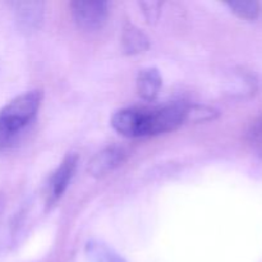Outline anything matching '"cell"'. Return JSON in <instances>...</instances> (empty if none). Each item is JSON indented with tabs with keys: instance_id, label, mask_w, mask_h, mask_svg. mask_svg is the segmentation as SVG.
Masks as SVG:
<instances>
[{
	"instance_id": "1",
	"label": "cell",
	"mask_w": 262,
	"mask_h": 262,
	"mask_svg": "<svg viewBox=\"0 0 262 262\" xmlns=\"http://www.w3.org/2000/svg\"><path fill=\"white\" fill-rule=\"evenodd\" d=\"M42 101V91L32 90L10 100L0 110V151H7L19 142L28 125L35 120Z\"/></svg>"
},
{
	"instance_id": "2",
	"label": "cell",
	"mask_w": 262,
	"mask_h": 262,
	"mask_svg": "<svg viewBox=\"0 0 262 262\" xmlns=\"http://www.w3.org/2000/svg\"><path fill=\"white\" fill-rule=\"evenodd\" d=\"M186 122V105L174 104L146 112V137L173 132Z\"/></svg>"
},
{
	"instance_id": "3",
	"label": "cell",
	"mask_w": 262,
	"mask_h": 262,
	"mask_svg": "<svg viewBox=\"0 0 262 262\" xmlns=\"http://www.w3.org/2000/svg\"><path fill=\"white\" fill-rule=\"evenodd\" d=\"M77 165H78V155L71 152L61 160L58 168L53 171V174L49 178L48 188H46V205H48V207L54 206L61 199V196L73 179Z\"/></svg>"
},
{
	"instance_id": "4",
	"label": "cell",
	"mask_w": 262,
	"mask_h": 262,
	"mask_svg": "<svg viewBox=\"0 0 262 262\" xmlns=\"http://www.w3.org/2000/svg\"><path fill=\"white\" fill-rule=\"evenodd\" d=\"M71 12L78 27L96 31L106 23L109 4L106 2H72Z\"/></svg>"
},
{
	"instance_id": "5",
	"label": "cell",
	"mask_w": 262,
	"mask_h": 262,
	"mask_svg": "<svg viewBox=\"0 0 262 262\" xmlns=\"http://www.w3.org/2000/svg\"><path fill=\"white\" fill-rule=\"evenodd\" d=\"M112 125L124 137H145L146 112L140 109H122L112 118Z\"/></svg>"
},
{
	"instance_id": "6",
	"label": "cell",
	"mask_w": 262,
	"mask_h": 262,
	"mask_svg": "<svg viewBox=\"0 0 262 262\" xmlns=\"http://www.w3.org/2000/svg\"><path fill=\"white\" fill-rule=\"evenodd\" d=\"M124 151L119 147H107L100 151L90 161V176L95 177V178H101V177L107 176L124 161Z\"/></svg>"
},
{
	"instance_id": "7",
	"label": "cell",
	"mask_w": 262,
	"mask_h": 262,
	"mask_svg": "<svg viewBox=\"0 0 262 262\" xmlns=\"http://www.w3.org/2000/svg\"><path fill=\"white\" fill-rule=\"evenodd\" d=\"M13 5L18 25L23 31L32 32L40 28L43 19L42 2H17Z\"/></svg>"
},
{
	"instance_id": "8",
	"label": "cell",
	"mask_w": 262,
	"mask_h": 262,
	"mask_svg": "<svg viewBox=\"0 0 262 262\" xmlns=\"http://www.w3.org/2000/svg\"><path fill=\"white\" fill-rule=\"evenodd\" d=\"M137 92L146 101H154L163 86V77L156 68H145L140 71L136 81Z\"/></svg>"
},
{
	"instance_id": "9",
	"label": "cell",
	"mask_w": 262,
	"mask_h": 262,
	"mask_svg": "<svg viewBox=\"0 0 262 262\" xmlns=\"http://www.w3.org/2000/svg\"><path fill=\"white\" fill-rule=\"evenodd\" d=\"M122 46L123 51L127 55H138V54H142L148 50L150 40L142 30L136 27L135 25L127 23L123 27Z\"/></svg>"
},
{
	"instance_id": "10",
	"label": "cell",
	"mask_w": 262,
	"mask_h": 262,
	"mask_svg": "<svg viewBox=\"0 0 262 262\" xmlns=\"http://www.w3.org/2000/svg\"><path fill=\"white\" fill-rule=\"evenodd\" d=\"M84 252L90 262H127L110 246L97 239L89 241Z\"/></svg>"
},
{
	"instance_id": "11",
	"label": "cell",
	"mask_w": 262,
	"mask_h": 262,
	"mask_svg": "<svg viewBox=\"0 0 262 262\" xmlns=\"http://www.w3.org/2000/svg\"><path fill=\"white\" fill-rule=\"evenodd\" d=\"M227 5L241 19L255 20L261 13V7L257 2H229Z\"/></svg>"
},
{
	"instance_id": "12",
	"label": "cell",
	"mask_w": 262,
	"mask_h": 262,
	"mask_svg": "<svg viewBox=\"0 0 262 262\" xmlns=\"http://www.w3.org/2000/svg\"><path fill=\"white\" fill-rule=\"evenodd\" d=\"M217 117V112L215 109L201 105H194V106H187V122L192 120L194 123L209 122Z\"/></svg>"
},
{
	"instance_id": "13",
	"label": "cell",
	"mask_w": 262,
	"mask_h": 262,
	"mask_svg": "<svg viewBox=\"0 0 262 262\" xmlns=\"http://www.w3.org/2000/svg\"><path fill=\"white\" fill-rule=\"evenodd\" d=\"M161 5L160 2H141L140 7L142 8V13L145 14L148 23H155L160 15Z\"/></svg>"
},
{
	"instance_id": "14",
	"label": "cell",
	"mask_w": 262,
	"mask_h": 262,
	"mask_svg": "<svg viewBox=\"0 0 262 262\" xmlns=\"http://www.w3.org/2000/svg\"><path fill=\"white\" fill-rule=\"evenodd\" d=\"M250 138L255 150L257 151L258 155L262 158V117L253 124L250 133Z\"/></svg>"
}]
</instances>
